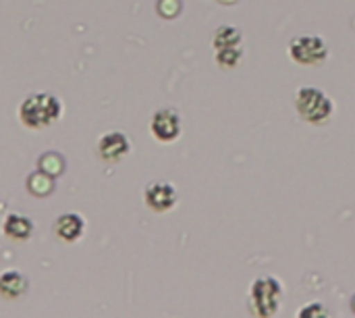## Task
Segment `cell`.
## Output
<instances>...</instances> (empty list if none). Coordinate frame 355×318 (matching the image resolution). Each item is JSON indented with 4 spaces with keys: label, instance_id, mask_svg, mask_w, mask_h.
<instances>
[{
    "label": "cell",
    "instance_id": "cell-1",
    "mask_svg": "<svg viewBox=\"0 0 355 318\" xmlns=\"http://www.w3.org/2000/svg\"><path fill=\"white\" fill-rule=\"evenodd\" d=\"M62 115V102L48 92H33L19 104V121L27 129H44Z\"/></svg>",
    "mask_w": 355,
    "mask_h": 318
},
{
    "label": "cell",
    "instance_id": "cell-2",
    "mask_svg": "<svg viewBox=\"0 0 355 318\" xmlns=\"http://www.w3.org/2000/svg\"><path fill=\"white\" fill-rule=\"evenodd\" d=\"M283 285L277 277H258L250 285V310L256 318H272L279 312Z\"/></svg>",
    "mask_w": 355,
    "mask_h": 318
},
{
    "label": "cell",
    "instance_id": "cell-3",
    "mask_svg": "<svg viewBox=\"0 0 355 318\" xmlns=\"http://www.w3.org/2000/svg\"><path fill=\"white\" fill-rule=\"evenodd\" d=\"M295 108L300 112V117L306 123L312 125H322L327 123L333 112H335V102L331 100V96L327 92H322L320 87L314 85H304L297 90L295 94Z\"/></svg>",
    "mask_w": 355,
    "mask_h": 318
},
{
    "label": "cell",
    "instance_id": "cell-4",
    "mask_svg": "<svg viewBox=\"0 0 355 318\" xmlns=\"http://www.w3.org/2000/svg\"><path fill=\"white\" fill-rule=\"evenodd\" d=\"M289 56L300 65H322L329 58V46L320 35H295L289 44Z\"/></svg>",
    "mask_w": 355,
    "mask_h": 318
},
{
    "label": "cell",
    "instance_id": "cell-5",
    "mask_svg": "<svg viewBox=\"0 0 355 318\" xmlns=\"http://www.w3.org/2000/svg\"><path fill=\"white\" fill-rule=\"evenodd\" d=\"M181 115L173 108V106H164V108H158L154 115H152V121H150V131L152 135L160 142V144H171V142H177L179 135H181Z\"/></svg>",
    "mask_w": 355,
    "mask_h": 318
},
{
    "label": "cell",
    "instance_id": "cell-6",
    "mask_svg": "<svg viewBox=\"0 0 355 318\" xmlns=\"http://www.w3.org/2000/svg\"><path fill=\"white\" fill-rule=\"evenodd\" d=\"M177 187L166 181H154L144 192V202L154 212H166L177 204Z\"/></svg>",
    "mask_w": 355,
    "mask_h": 318
},
{
    "label": "cell",
    "instance_id": "cell-7",
    "mask_svg": "<svg viewBox=\"0 0 355 318\" xmlns=\"http://www.w3.org/2000/svg\"><path fill=\"white\" fill-rule=\"evenodd\" d=\"M131 152V142L123 131H108L98 140V156L104 162H119Z\"/></svg>",
    "mask_w": 355,
    "mask_h": 318
},
{
    "label": "cell",
    "instance_id": "cell-8",
    "mask_svg": "<svg viewBox=\"0 0 355 318\" xmlns=\"http://www.w3.org/2000/svg\"><path fill=\"white\" fill-rule=\"evenodd\" d=\"M54 233L58 240L67 242V244H73L77 242L83 233H85V219L77 212H67V215H60L54 223Z\"/></svg>",
    "mask_w": 355,
    "mask_h": 318
},
{
    "label": "cell",
    "instance_id": "cell-9",
    "mask_svg": "<svg viewBox=\"0 0 355 318\" xmlns=\"http://www.w3.org/2000/svg\"><path fill=\"white\" fill-rule=\"evenodd\" d=\"M2 233L8 237V240H15V242H25L31 237L33 233V221L25 215H19V212H10L4 217L2 221Z\"/></svg>",
    "mask_w": 355,
    "mask_h": 318
},
{
    "label": "cell",
    "instance_id": "cell-10",
    "mask_svg": "<svg viewBox=\"0 0 355 318\" xmlns=\"http://www.w3.org/2000/svg\"><path fill=\"white\" fill-rule=\"evenodd\" d=\"M27 292V277L21 271H4L0 275V296L6 300H17Z\"/></svg>",
    "mask_w": 355,
    "mask_h": 318
},
{
    "label": "cell",
    "instance_id": "cell-11",
    "mask_svg": "<svg viewBox=\"0 0 355 318\" xmlns=\"http://www.w3.org/2000/svg\"><path fill=\"white\" fill-rule=\"evenodd\" d=\"M241 29L235 27V25H220L216 31H214V37H212V44H214V50H220V48H233V46H241Z\"/></svg>",
    "mask_w": 355,
    "mask_h": 318
},
{
    "label": "cell",
    "instance_id": "cell-12",
    "mask_svg": "<svg viewBox=\"0 0 355 318\" xmlns=\"http://www.w3.org/2000/svg\"><path fill=\"white\" fill-rule=\"evenodd\" d=\"M243 58V50L241 46H233V48H220L216 50V62L223 69H235Z\"/></svg>",
    "mask_w": 355,
    "mask_h": 318
},
{
    "label": "cell",
    "instance_id": "cell-13",
    "mask_svg": "<svg viewBox=\"0 0 355 318\" xmlns=\"http://www.w3.org/2000/svg\"><path fill=\"white\" fill-rule=\"evenodd\" d=\"M297 318H331V315L322 302H310V304L300 308Z\"/></svg>",
    "mask_w": 355,
    "mask_h": 318
},
{
    "label": "cell",
    "instance_id": "cell-14",
    "mask_svg": "<svg viewBox=\"0 0 355 318\" xmlns=\"http://www.w3.org/2000/svg\"><path fill=\"white\" fill-rule=\"evenodd\" d=\"M218 4H223V6H233V4H237L239 0H216Z\"/></svg>",
    "mask_w": 355,
    "mask_h": 318
},
{
    "label": "cell",
    "instance_id": "cell-15",
    "mask_svg": "<svg viewBox=\"0 0 355 318\" xmlns=\"http://www.w3.org/2000/svg\"><path fill=\"white\" fill-rule=\"evenodd\" d=\"M352 308H354V312H355V296H354V300H352Z\"/></svg>",
    "mask_w": 355,
    "mask_h": 318
}]
</instances>
